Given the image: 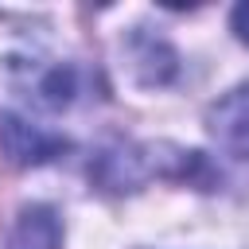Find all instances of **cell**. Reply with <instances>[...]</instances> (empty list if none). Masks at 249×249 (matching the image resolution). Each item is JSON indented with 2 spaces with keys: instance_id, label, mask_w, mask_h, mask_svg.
Returning a JSON list of instances; mask_svg holds the SVG:
<instances>
[{
  "instance_id": "6da1fadb",
  "label": "cell",
  "mask_w": 249,
  "mask_h": 249,
  "mask_svg": "<svg viewBox=\"0 0 249 249\" xmlns=\"http://www.w3.org/2000/svg\"><path fill=\"white\" fill-rule=\"evenodd\" d=\"M16 86L43 109H66L82 89L78 70L58 58H23V78Z\"/></svg>"
},
{
  "instance_id": "7a4b0ae2",
  "label": "cell",
  "mask_w": 249,
  "mask_h": 249,
  "mask_svg": "<svg viewBox=\"0 0 249 249\" xmlns=\"http://www.w3.org/2000/svg\"><path fill=\"white\" fill-rule=\"evenodd\" d=\"M0 148L8 152L12 163L31 167V163H47V160L62 156L66 140L54 136V132H47V128H39V124H31V121H23V117L4 113L0 117Z\"/></svg>"
},
{
  "instance_id": "3957f363",
  "label": "cell",
  "mask_w": 249,
  "mask_h": 249,
  "mask_svg": "<svg viewBox=\"0 0 249 249\" xmlns=\"http://www.w3.org/2000/svg\"><path fill=\"white\" fill-rule=\"evenodd\" d=\"M210 136L230 156H249V86H233L210 105Z\"/></svg>"
},
{
  "instance_id": "277c9868",
  "label": "cell",
  "mask_w": 249,
  "mask_h": 249,
  "mask_svg": "<svg viewBox=\"0 0 249 249\" xmlns=\"http://www.w3.org/2000/svg\"><path fill=\"white\" fill-rule=\"evenodd\" d=\"M8 249H62V226L58 214L43 202H31L16 214V226L8 233Z\"/></svg>"
},
{
  "instance_id": "5b68a950",
  "label": "cell",
  "mask_w": 249,
  "mask_h": 249,
  "mask_svg": "<svg viewBox=\"0 0 249 249\" xmlns=\"http://www.w3.org/2000/svg\"><path fill=\"white\" fill-rule=\"evenodd\" d=\"M233 31H237L241 43H249V0L233 8Z\"/></svg>"
}]
</instances>
